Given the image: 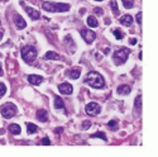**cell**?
<instances>
[{
    "label": "cell",
    "instance_id": "7a4b0ae2",
    "mask_svg": "<svg viewBox=\"0 0 158 157\" xmlns=\"http://www.w3.org/2000/svg\"><path fill=\"white\" fill-rule=\"evenodd\" d=\"M42 8L50 13H61V11L70 10V5L65 3H52V2H44L42 4Z\"/></svg>",
    "mask_w": 158,
    "mask_h": 157
},
{
    "label": "cell",
    "instance_id": "4fadbf2b",
    "mask_svg": "<svg viewBox=\"0 0 158 157\" xmlns=\"http://www.w3.org/2000/svg\"><path fill=\"white\" fill-rule=\"evenodd\" d=\"M35 117H37V119L39 120V122L44 123V122H47V120H48V113L44 109H39L37 112V114H35Z\"/></svg>",
    "mask_w": 158,
    "mask_h": 157
},
{
    "label": "cell",
    "instance_id": "484cf974",
    "mask_svg": "<svg viewBox=\"0 0 158 157\" xmlns=\"http://www.w3.org/2000/svg\"><path fill=\"white\" fill-rule=\"evenodd\" d=\"M113 34H114V37L117 38V39H123V37H124V33L121 32L120 29H114Z\"/></svg>",
    "mask_w": 158,
    "mask_h": 157
},
{
    "label": "cell",
    "instance_id": "9c48e42d",
    "mask_svg": "<svg viewBox=\"0 0 158 157\" xmlns=\"http://www.w3.org/2000/svg\"><path fill=\"white\" fill-rule=\"evenodd\" d=\"M14 24H15V27L18 29H23V28L27 27V22L24 20V18L22 15H19L18 13L14 14Z\"/></svg>",
    "mask_w": 158,
    "mask_h": 157
},
{
    "label": "cell",
    "instance_id": "603a6c76",
    "mask_svg": "<svg viewBox=\"0 0 158 157\" xmlns=\"http://www.w3.org/2000/svg\"><path fill=\"white\" fill-rule=\"evenodd\" d=\"M108 127H109V129H111V131H118L119 129L118 120H110V122L108 123Z\"/></svg>",
    "mask_w": 158,
    "mask_h": 157
},
{
    "label": "cell",
    "instance_id": "4316f807",
    "mask_svg": "<svg viewBox=\"0 0 158 157\" xmlns=\"http://www.w3.org/2000/svg\"><path fill=\"white\" fill-rule=\"evenodd\" d=\"M5 93H7V88H5V85L3 82H0V98H2Z\"/></svg>",
    "mask_w": 158,
    "mask_h": 157
},
{
    "label": "cell",
    "instance_id": "8992f818",
    "mask_svg": "<svg viewBox=\"0 0 158 157\" xmlns=\"http://www.w3.org/2000/svg\"><path fill=\"white\" fill-rule=\"evenodd\" d=\"M85 110H86V113L89 115H98V114H100V112H101V106H100V104H98V103L91 101L86 105Z\"/></svg>",
    "mask_w": 158,
    "mask_h": 157
},
{
    "label": "cell",
    "instance_id": "30bf717a",
    "mask_svg": "<svg viewBox=\"0 0 158 157\" xmlns=\"http://www.w3.org/2000/svg\"><path fill=\"white\" fill-rule=\"evenodd\" d=\"M23 5V4H22ZM24 7V5H23ZM24 9H26V11L28 13V15H29V18L32 20H38L39 18H41V14H39V11L38 10H35V9H33V8H30V7H24Z\"/></svg>",
    "mask_w": 158,
    "mask_h": 157
},
{
    "label": "cell",
    "instance_id": "9a60e30c",
    "mask_svg": "<svg viewBox=\"0 0 158 157\" xmlns=\"http://www.w3.org/2000/svg\"><path fill=\"white\" fill-rule=\"evenodd\" d=\"M120 23L123 24V26H125V27H130L133 24V18L129 14H126V15L120 18Z\"/></svg>",
    "mask_w": 158,
    "mask_h": 157
},
{
    "label": "cell",
    "instance_id": "f1b7e54d",
    "mask_svg": "<svg viewBox=\"0 0 158 157\" xmlns=\"http://www.w3.org/2000/svg\"><path fill=\"white\" fill-rule=\"evenodd\" d=\"M42 144H46V146H50V144H51L50 138H48V137H44L43 140H42Z\"/></svg>",
    "mask_w": 158,
    "mask_h": 157
},
{
    "label": "cell",
    "instance_id": "f546056e",
    "mask_svg": "<svg viewBox=\"0 0 158 157\" xmlns=\"http://www.w3.org/2000/svg\"><path fill=\"white\" fill-rule=\"evenodd\" d=\"M142 17H143V14L142 13H138L137 14V22H138V24H139V26H142Z\"/></svg>",
    "mask_w": 158,
    "mask_h": 157
},
{
    "label": "cell",
    "instance_id": "1f68e13d",
    "mask_svg": "<svg viewBox=\"0 0 158 157\" xmlns=\"http://www.w3.org/2000/svg\"><path fill=\"white\" fill-rule=\"evenodd\" d=\"M129 43H130L132 46L137 45V39H135V38H130V39H129Z\"/></svg>",
    "mask_w": 158,
    "mask_h": 157
},
{
    "label": "cell",
    "instance_id": "5bb4252c",
    "mask_svg": "<svg viewBox=\"0 0 158 157\" xmlns=\"http://www.w3.org/2000/svg\"><path fill=\"white\" fill-rule=\"evenodd\" d=\"M53 105H54V108L56 109H65V103H63V100L59 98V96H54L53 98Z\"/></svg>",
    "mask_w": 158,
    "mask_h": 157
},
{
    "label": "cell",
    "instance_id": "d590c367",
    "mask_svg": "<svg viewBox=\"0 0 158 157\" xmlns=\"http://www.w3.org/2000/svg\"><path fill=\"white\" fill-rule=\"evenodd\" d=\"M105 23H106V24H110V19H109V18H106V19H105Z\"/></svg>",
    "mask_w": 158,
    "mask_h": 157
},
{
    "label": "cell",
    "instance_id": "836d02e7",
    "mask_svg": "<svg viewBox=\"0 0 158 157\" xmlns=\"http://www.w3.org/2000/svg\"><path fill=\"white\" fill-rule=\"evenodd\" d=\"M54 132H56V133H61V132H62V128H58V129H56Z\"/></svg>",
    "mask_w": 158,
    "mask_h": 157
},
{
    "label": "cell",
    "instance_id": "4dcf8cb0",
    "mask_svg": "<svg viewBox=\"0 0 158 157\" xmlns=\"http://www.w3.org/2000/svg\"><path fill=\"white\" fill-rule=\"evenodd\" d=\"M94 13H95L96 15H102V13H104V11H102L101 8H95V9H94Z\"/></svg>",
    "mask_w": 158,
    "mask_h": 157
},
{
    "label": "cell",
    "instance_id": "7402d4cb",
    "mask_svg": "<svg viewBox=\"0 0 158 157\" xmlns=\"http://www.w3.org/2000/svg\"><path fill=\"white\" fill-rule=\"evenodd\" d=\"M134 108H137V109H138V113L142 110V95L141 94L137 96V99L134 101Z\"/></svg>",
    "mask_w": 158,
    "mask_h": 157
},
{
    "label": "cell",
    "instance_id": "ffe728a7",
    "mask_svg": "<svg viewBox=\"0 0 158 157\" xmlns=\"http://www.w3.org/2000/svg\"><path fill=\"white\" fill-rule=\"evenodd\" d=\"M110 8H111V10H113L114 15H115V17H118L120 11H119V8H118V3H117V0H111V2H110Z\"/></svg>",
    "mask_w": 158,
    "mask_h": 157
},
{
    "label": "cell",
    "instance_id": "44dd1931",
    "mask_svg": "<svg viewBox=\"0 0 158 157\" xmlns=\"http://www.w3.org/2000/svg\"><path fill=\"white\" fill-rule=\"evenodd\" d=\"M38 131V127L37 125H34L33 123H27V132H28V134H33L35 133V132Z\"/></svg>",
    "mask_w": 158,
    "mask_h": 157
},
{
    "label": "cell",
    "instance_id": "5b68a950",
    "mask_svg": "<svg viewBox=\"0 0 158 157\" xmlns=\"http://www.w3.org/2000/svg\"><path fill=\"white\" fill-rule=\"evenodd\" d=\"M2 115H3V118H5V119H10V118H13L15 114H17V112H18V109H17V106L13 104V103H5V104L2 106Z\"/></svg>",
    "mask_w": 158,
    "mask_h": 157
},
{
    "label": "cell",
    "instance_id": "e0dca14e",
    "mask_svg": "<svg viewBox=\"0 0 158 157\" xmlns=\"http://www.w3.org/2000/svg\"><path fill=\"white\" fill-rule=\"evenodd\" d=\"M9 132L11 134H20V132H22V128L19 127V124H15V123H13V124H9Z\"/></svg>",
    "mask_w": 158,
    "mask_h": 157
},
{
    "label": "cell",
    "instance_id": "277c9868",
    "mask_svg": "<svg viewBox=\"0 0 158 157\" xmlns=\"http://www.w3.org/2000/svg\"><path fill=\"white\" fill-rule=\"evenodd\" d=\"M129 53H130V50L129 48H125V47L115 51L114 55H113V60H114L115 65H123L126 60H128Z\"/></svg>",
    "mask_w": 158,
    "mask_h": 157
},
{
    "label": "cell",
    "instance_id": "3957f363",
    "mask_svg": "<svg viewBox=\"0 0 158 157\" xmlns=\"http://www.w3.org/2000/svg\"><path fill=\"white\" fill-rule=\"evenodd\" d=\"M22 58L26 61L27 63H32L35 58H37V50L30 46V45H27L22 48Z\"/></svg>",
    "mask_w": 158,
    "mask_h": 157
},
{
    "label": "cell",
    "instance_id": "2e32d148",
    "mask_svg": "<svg viewBox=\"0 0 158 157\" xmlns=\"http://www.w3.org/2000/svg\"><path fill=\"white\" fill-rule=\"evenodd\" d=\"M117 93L119 95H128V94H130V86H128V85H120L117 89Z\"/></svg>",
    "mask_w": 158,
    "mask_h": 157
},
{
    "label": "cell",
    "instance_id": "83f0119b",
    "mask_svg": "<svg viewBox=\"0 0 158 157\" xmlns=\"http://www.w3.org/2000/svg\"><path fill=\"white\" fill-rule=\"evenodd\" d=\"M90 125H91V123L89 120H85V122H82V129H89Z\"/></svg>",
    "mask_w": 158,
    "mask_h": 157
},
{
    "label": "cell",
    "instance_id": "d4e9b609",
    "mask_svg": "<svg viewBox=\"0 0 158 157\" xmlns=\"http://www.w3.org/2000/svg\"><path fill=\"white\" fill-rule=\"evenodd\" d=\"M121 2H123V5L125 9H132L134 7V2L133 0H121Z\"/></svg>",
    "mask_w": 158,
    "mask_h": 157
},
{
    "label": "cell",
    "instance_id": "ba28073f",
    "mask_svg": "<svg viewBox=\"0 0 158 157\" xmlns=\"http://www.w3.org/2000/svg\"><path fill=\"white\" fill-rule=\"evenodd\" d=\"M58 91L61 94L70 95V94H72V91H74V88H72V85L68 82H62V84H59L58 85Z\"/></svg>",
    "mask_w": 158,
    "mask_h": 157
},
{
    "label": "cell",
    "instance_id": "74e56055",
    "mask_svg": "<svg viewBox=\"0 0 158 157\" xmlns=\"http://www.w3.org/2000/svg\"><path fill=\"white\" fill-rule=\"evenodd\" d=\"M0 2H8V0H0Z\"/></svg>",
    "mask_w": 158,
    "mask_h": 157
},
{
    "label": "cell",
    "instance_id": "e575fe53",
    "mask_svg": "<svg viewBox=\"0 0 158 157\" xmlns=\"http://www.w3.org/2000/svg\"><path fill=\"white\" fill-rule=\"evenodd\" d=\"M85 13H86V10H85V9H80V14H85Z\"/></svg>",
    "mask_w": 158,
    "mask_h": 157
},
{
    "label": "cell",
    "instance_id": "8d00e7d4",
    "mask_svg": "<svg viewBox=\"0 0 158 157\" xmlns=\"http://www.w3.org/2000/svg\"><path fill=\"white\" fill-rule=\"evenodd\" d=\"M2 39H3V33L0 32V41H2Z\"/></svg>",
    "mask_w": 158,
    "mask_h": 157
},
{
    "label": "cell",
    "instance_id": "d6986e66",
    "mask_svg": "<svg viewBox=\"0 0 158 157\" xmlns=\"http://www.w3.org/2000/svg\"><path fill=\"white\" fill-rule=\"evenodd\" d=\"M44 60H59V55L53 51H48L44 55Z\"/></svg>",
    "mask_w": 158,
    "mask_h": 157
},
{
    "label": "cell",
    "instance_id": "8fae6325",
    "mask_svg": "<svg viewBox=\"0 0 158 157\" xmlns=\"http://www.w3.org/2000/svg\"><path fill=\"white\" fill-rule=\"evenodd\" d=\"M28 81H29V84H32V85L38 86V85H41V84L43 82V77H42L41 75H29L28 76Z\"/></svg>",
    "mask_w": 158,
    "mask_h": 157
},
{
    "label": "cell",
    "instance_id": "f35d334b",
    "mask_svg": "<svg viewBox=\"0 0 158 157\" xmlns=\"http://www.w3.org/2000/svg\"><path fill=\"white\" fill-rule=\"evenodd\" d=\"M96 2H102V0H96Z\"/></svg>",
    "mask_w": 158,
    "mask_h": 157
},
{
    "label": "cell",
    "instance_id": "d6a6232c",
    "mask_svg": "<svg viewBox=\"0 0 158 157\" xmlns=\"http://www.w3.org/2000/svg\"><path fill=\"white\" fill-rule=\"evenodd\" d=\"M4 72H3V67H2V63H0V76H3Z\"/></svg>",
    "mask_w": 158,
    "mask_h": 157
},
{
    "label": "cell",
    "instance_id": "cb8c5ba5",
    "mask_svg": "<svg viewBox=\"0 0 158 157\" xmlns=\"http://www.w3.org/2000/svg\"><path fill=\"white\" fill-rule=\"evenodd\" d=\"M90 138H101L102 141H106V136H105V133H102V132H96V133L91 134Z\"/></svg>",
    "mask_w": 158,
    "mask_h": 157
},
{
    "label": "cell",
    "instance_id": "ac0fdd59",
    "mask_svg": "<svg viewBox=\"0 0 158 157\" xmlns=\"http://www.w3.org/2000/svg\"><path fill=\"white\" fill-rule=\"evenodd\" d=\"M87 26L90 27V28H96L99 26V23H98V20H96V18L95 17H93V15H90L89 18H87Z\"/></svg>",
    "mask_w": 158,
    "mask_h": 157
},
{
    "label": "cell",
    "instance_id": "52a82bcc",
    "mask_svg": "<svg viewBox=\"0 0 158 157\" xmlns=\"http://www.w3.org/2000/svg\"><path fill=\"white\" fill-rule=\"evenodd\" d=\"M82 39H85V42L86 43H93V42L95 41L96 38V34L93 32V31H89V29H82V31L80 32Z\"/></svg>",
    "mask_w": 158,
    "mask_h": 157
},
{
    "label": "cell",
    "instance_id": "6da1fadb",
    "mask_svg": "<svg viewBox=\"0 0 158 157\" xmlns=\"http://www.w3.org/2000/svg\"><path fill=\"white\" fill-rule=\"evenodd\" d=\"M84 82L87 84L89 86L94 88V89H102V88H105L104 77H102L99 72H96V71L89 72V74L85 76V78H84Z\"/></svg>",
    "mask_w": 158,
    "mask_h": 157
},
{
    "label": "cell",
    "instance_id": "7c38bea8",
    "mask_svg": "<svg viewBox=\"0 0 158 157\" xmlns=\"http://www.w3.org/2000/svg\"><path fill=\"white\" fill-rule=\"evenodd\" d=\"M80 74H81L80 69H71V70L66 71V76L70 78H74V80H77V78L80 77Z\"/></svg>",
    "mask_w": 158,
    "mask_h": 157
}]
</instances>
